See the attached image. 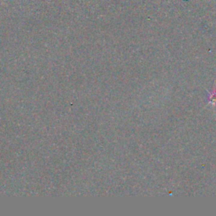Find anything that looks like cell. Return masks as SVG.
I'll return each instance as SVG.
<instances>
[{
	"mask_svg": "<svg viewBox=\"0 0 216 216\" xmlns=\"http://www.w3.org/2000/svg\"><path fill=\"white\" fill-rule=\"evenodd\" d=\"M208 100L210 103L214 104L216 102V92H212L208 96Z\"/></svg>",
	"mask_w": 216,
	"mask_h": 216,
	"instance_id": "obj_1",
	"label": "cell"
}]
</instances>
